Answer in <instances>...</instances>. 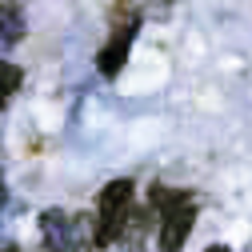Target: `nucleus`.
<instances>
[{"label": "nucleus", "mask_w": 252, "mask_h": 252, "mask_svg": "<svg viewBox=\"0 0 252 252\" xmlns=\"http://www.w3.org/2000/svg\"><path fill=\"white\" fill-rule=\"evenodd\" d=\"M128 212H132V180L104 184L96 196V212H92V240H96V248H108L124 236Z\"/></svg>", "instance_id": "obj_1"}, {"label": "nucleus", "mask_w": 252, "mask_h": 252, "mask_svg": "<svg viewBox=\"0 0 252 252\" xmlns=\"http://www.w3.org/2000/svg\"><path fill=\"white\" fill-rule=\"evenodd\" d=\"M152 204L160 212V252H180L192 224H196L192 196L172 192V188H152Z\"/></svg>", "instance_id": "obj_2"}, {"label": "nucleus", "mask_w": 252, "mask_h": 252, "mask_svg": "<svg viewBox=\"0 0 252 252\" xmlns=\"http://www.w3.org/2000/svg\"><path fill=\"white\" fill-rule=\"evenodd\" d=\"M88 232H92L88 216H72V212H60V208H48L40 216V236H44L48 252H88L96 244Z\"/></svg>", "instance_id": "obj_3"}, {"label": "nucleus", "mask_w": 252, "mask_h": 252, "mask_svg": "<svg viewBox=\"0 0 252 252\" xmlns=\"http://www.w3.org/2000/svg\"><path fill=\"white\" fill-rule=\"evenodd\" d=\"M136 32H140V16H136V12H124V20H116L108 44H104V48H100V56H96L100 76H108V80H112V76L124 68V60H128V48H132Z\"/></svg>", "instance_id": "obj_4"}, {"label": "nucleus", "mask_w": 252, "mask_h": 252, "mask_svg": "<svg viewBox=\"0 0 252 252\" xmlns=\"http://www.w3.org/2000/svg\"><path fill=\"white\" fill-rule=\"evenodd\" d=\"M24 32H28V24H24V8L12 4V0H0V44L12 48V44L24 40Z\"/></svg>", "instance_id": "obj_5"}, {"label": "nucleus", "mask_w": 252, "mask_h": 252, "mask_svg": "<svg viewBox=\"0 0 252 252\" xmlns=\"http://www.w3.org/2000/svg\"><path fill=\"white\" fill-rule=\"evenodd\" d=\"M20 80H24V72L12 64V60H0V104L12 100V92L20 88Z\"/></svg>", "instance_id": "obj_6"}, {"label": "nucleus", "mask_w": 252, "mask_h": 252, "mask_svg": "<svg viewBox=\"0 0 252 252\" xmlns=\"http://www.w3.org/2000/svg\"><path fill=\"white\" fill-rule=\"evenodd\" d=\"M204 252H232L228 244H212V248H204Z\"/></svg>", "instance_id": "obj_7"}, {"label": "nucleus", "mask_w": 252, "mask_h": 252, "mask_svg": "<svg viewBox=\"0 0 252 252\" xmlns=\"http://www.w3.org/2000/svg\"><path fill=\"white\" fill-rule=\"evenodd\" d=\"M0 208H4V184H0Z\"/></svg>", "instance_id": "obj_8"}, {"label": "nucleus", "mask_w": 252, "mask_h": 252, "mask_svg": "<svg viewBox=\"0 0 252 252\" xmlns=\"http://www.w3.org/2000/svg\"><path fill=\"white\" fill-rule=\"evenodd\" d=\"M0 252H16V248H0Z\"/></svg>", "instance_id": "obj_9"}]
</instances>
